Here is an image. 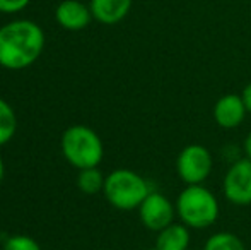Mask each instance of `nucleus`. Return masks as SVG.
<instances>
[{"mask_svg":"<svg viewBox=\"0 0 251 250\" xmlns=\"http://www.w3.org/2000/svg\"><path fill=\"white\" fill-rule=\"evenodd\" d=\"M3 175H5V165H3V160H2V156H0V184H2V180H3Z\"/></svg>","mask_w":251,"mask_h":250,"instance_id":"nucleus-19","label":"nucleus"},{"mask_svg":"<svg viewBox=\"0 0 251 250\" xmlns=\"http://www.w3.org/2000/svg\"><path fill=\"white\" fill-rule=\"evenodd\" d=\"M55 19L63 29L80 31L89 26L93 12H91L89 5L79 2V0H63L56 7Z\"/></svg>","mask_w":251,"mask_h":250,"instance_id":"nucleus-9","label":"nucleus"},{"mask_svg":"<svg viewBox=\"0 0 251 250\" xmlns=\"http://www.w3.org/2000/svg\"><path fill=\"white\" fill-rule=\"evenodd\" d=\"M104 180L106 177L98 170V167L86 168V170H80L77 175V187L84 194L93 195V194H98L104 189Z\"/></svg>","mask_w":251,"mask_h":250,"instance_id":"nucleus-13","label":"nucleus"},{"mask_svg":"<svg viewBox=\"0 0 251 250\" xmlns=\"http://www.w3.org/2000/svg\"><path fill=\"white\" fill-rule=\"evenodd\" d=\"M190 238L192 235L186 224H183L181 221L171 223L157 231L154 247L157 250H190Z\"/></svg>","mask_w":251,"mask_h":250,"instance_id":"nucleus-11","label":"nucleus"},{"mask_svg":"<svg viewBox=\"0 0 251 250\" xmlns=\"http://www.w3.org/2000/svg\"><path fill=\"white\" fill-rule=\"evenodd\" d=\"M243 153H245L246 158L251 160V132L245 137V140H243Z\"/></svg>","mask_w":251,"mask_h":250,"instance_id":"nucleus-18","label":"nucleus"},{"mask_svg":"<svg viewBox=\"0 0 251 250\" xmlns=\"http://www.w3.org/2000/svg\"><path fill=\"white\" fill-rule=\"evenodd\" d=\"M31 0H0V12L3 14H16L24 10L29 5Z\"/></svg>","mask_w":251,"mask_h":250,"instance_id":"nucleus-16","label":"nucleus"},{"mask_svg":"<svg viewBox=\"0 0 251 250\" xmlns=\"http://www.w3.org/2000/svg\"><path fill=\"white\" fill-rule=\"evenodd\" d=\"M241 96H243V100H245L246 108H248V113L251 115V81L245 86V89H243Z\"/></svg>","mask_w":251,"mask_h":250,"instance_id":"nucleus-17","label":"nucleus"},{"mask_svg":"<svg viewBox=\"0 0 251 250\" xmlns=\"http://www.w3.org/2000/svg\"><path fill=\"white\" fill-rule=\"evenodd\" d=\"M133 0H91L89 7L93 12V19L98 23L113 26L118 24L128 16Z\"/></svg>","mask_w":251,"mask_h":250,"instance_id":"nucleus-10","label":"nucleus"},{"mask_svg":"<svg viewBox=\"0 0 251 250\" xmlns=\"http://www.w3.org/2000/svg\"><path fill=\"white\" fill-rule=\"evenodd\" d=\"M151 192L152 189L149 182L142 175L128 168H118L106 175L104 189H102L106 200L120 211L139 209V206Z\"/></svg>","mask_w":251,"mask_h":250,"instance_id":"nucleus-3","label":"nucleus"},{"mask_svg":"<svg viewBox=\"0 0 251 250\" xmlns=\"http://www.w3.org/2000/svg\"><path fill=\"white\" fill-rule=\"evenodd\" d=\"M62 154L74 168L100 167L104 156V146L101 137L87 125H72L62 136Z\"/></svg>","mask_w":251,"mask_h":250,"instance_id":"nucleus-4","label":"nucleus"},{"mask_svg":"<svg viewBox=\"0 0 251 250\" xmlns=\"http://www.w3.org/2000/svg\"><path fill=\"white\" fill-rule=\"evenodd\" d=\"M2 250H41L40 244L27 235H12L3 242Z\"/></svg>","mask_w":251,"mask_h":250,"instance_id":"nucleus-15","label":"nucleus"},{"mask_svg":"<svg viewBox=\"0 0 251 250\" xmlns=\"http://www.w3.org/2000/svg\"><path fill=\"white\" fill-rule=\"evenodd\" d=\"M144 250H157V249H155V247H152V249H144Z\"/></svg>","mask_w":251,"mask_h":250,"instance_id":"nucleus-20","label":"nucleus"},{"mask_svg":"<svg viewBox=\"0 0 251 250\" xmlns=\"http://www.w3.org/2000/svg\"><path fill=\"white\" fill-rule=\"evenodd\" d=\"M17 129V118L14 108L0 98V146L7 144L14 137Z\"/></svg>","mask_w":251,"mask_h":250,"instance_id":"nucleus-14","label":"nucleus"},{"mask_svg":"<svg viewBox=\"0 0 251 250\" xmlns=\"http://www.w3.org/2000/svg\"><path fill=\"white\" fill-rule=\"evenodd\" d=\"M45 48V33L34 21L17 19L0 28V65L21 70L33 65Z\"/></svg>","mask_w":251,"mask_h":250,"instance_id":"nucleus-1","label":"nucleus"},{"mask_svg":"<svg viewBox=\"0 0 251 250\" xmlns=\"http://www.w3.org/2000/svg\"><path fill=\"white\" fill-rule=\"evenodd\" d=\"M222 194L234 206H251V160L246 156L232 161L222 180Z\"/></svg>","mask_w":251,"mask_h":250,"instance_id":"nucleus-6","label":"nucleus"},{"mask_svg":"<svg viewBox=\"0 0 251 250\" xmlns=\"http://www.w3.org/2000/svg\"><path fill=\"white\" fill-rule=\"evenodd\" d=\"M203 250H246V245L232 231H217L207 238Z\"/></svg>","mask_w":251,"mask_h":250,"instance_id":"nucleus-12","label":"nucleus"},{"mask_svg":"<svg viewBox=\"0 0 251 250\" xmlns=\"http://www.w3.org/2000/svg\"><path fill=\"white\" fill-rule=\"evenodd\" d=\"M212 115H214L215 124L221 129L232 130L238 129L245 122L248 108H246L241 94H224L215 101Z\"/></svg>","mask_w":251,"mask_h":250,"instance_id":"nucleus-8","label":"nucleus"},{"mask_svg":"<svg viewBox=\"0 0 251 250\" xmlns=\"http://www.w3.org/2000/svg\"><path fill=\"white\" fill-rule=\"evenodd\" d=\"M176 216L190 230H205L219 220L221 206L212 190L203 184L186 185L176 197Z\"/></svg>","mask_w":251,"mask_h":250,"instance_id":"nucleus-2","label":"nucleus"},{"mask_svg":"<svg viewBox=\"0 0 251 250\" xmlns=\"http://www.w3.org/2000/svg\"><path fill=\"white\" fill-rule=\"evenodd\" d=\"M214 160L203 144H188L176 156V173L185 185L203 184L212 173Z\"/></svg>","mask_w":251,"mask_h":250,"instance_id":"nucleus-5","label":"nucleus"},{"mask_svg":"<svg viewBox=\"0 0 251 250\" xmlns=\"http://www.w3.org/2000/svg\"><path fill=\"white\" fill-rule=\"evenodd\" d=\"M176 206L161 192L152 190L139 206V218L142 224L151 231H161L162 228L175 223Z\"/></svg>","mask_w":251,"mask_h":250,"instance_id":"nucleus-7","label":"nucleus"}]
</instances>
